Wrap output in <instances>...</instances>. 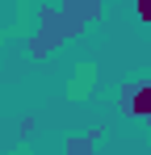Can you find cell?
Returning <instances> with one entry per match:
<instances>
[{"mask_svg":"<svg viewBox=\"0 0 151 155\" xmlns=\"http://www.w3.org/2000/svg\"><path fill=\"white\" fill-rule=\"evenodd\" d=\"M122 113L126 117H139V122H151V80H139V84H126L122 88Z\"/></svg>","mask_w":151,"mask_h":155,"instance_id":"cell-3","label":"cell"},{"mask_svg":"<svg viewBox=\"0 0 151 155\" xmlns=\"http://www.w3.org/2000/svg\"><path fill=\"white\" fill-rule=\"evenodd\" d=\"M38 21H42V29L29 38V54L34 59H46L63 38H72L67 34V25H63V17H59V8H38Z\"/></svg>","mask_w":151,"mask_h":155,"instance_id":"cell-1","label":"cell"},{"mask_svg":"<svg viewBox=\"0 0 151 155\" xmlns=\"http://www.w3.org/2000/svg\"><path fill=\"white\" fill-rule=\"evenodd\" d=\"M101 130H84V134H76V138H67V155H92V147H97Z\"/></svg>","mask_w":151,"mask_h":155,"instance_id":"cell-4","label":"cell"},{"mask_svg":"<svg viewBox=\"0 0 151 155\" xmlns=\"http://www.w3.org/2000/svg\"><path fill=\"white\" fill-rule=\"evenodd\" d=\"M59 17H63L67 34L76 38V34H84L88 21L101 17V0H63V4H59Z\"/></svg>","mask_w":151,"mask_h":155,"instance_id":"cell-2","label":"cell"},{"mask_svg":"<svg viewBox=\"0 0 151 155\" xmlns=\"http://www.w3.org/2000/svg\"><path fill=\"white\" fill-rule=\"evenodd\" d=\"M139 17H143V21L151 25V0H139Z\"/></svg>","mask_w":151,"mask_h":155,"instance_id":"cell-5","label":"cell"}]
</instances>
